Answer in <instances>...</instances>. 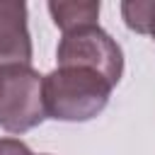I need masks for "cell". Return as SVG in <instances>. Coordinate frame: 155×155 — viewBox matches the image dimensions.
<instances>
[{
  "label": "cell",
  "instance_id": "obj_1",
  "mask_svg": "<svg viewBox=\"0 0 155 155\" xmlns=\"http://www.w3.org/2000/svg\"><path fill=\"white\" fill-rule=\"evenodd\" d=\"M111 85L94 70L58 65L44 75L41 94L46 116L56 121H90L111 97Z\"/></svg>",
  "mask_w": 155,
  "mask_h": 155
},
{
  "label": "cell",
  "instance_id": "obj_6",
  "mask_svg": "<svg viewBox=\"0 0 155 155\" xmlns=\"http://www.w3.org/2000/svg\"><path fill=\"white\" fill-rule=\"evenodd\" d=\"M121 15L131 31L150 34L153 19H155V0H124Z\"/></svg>",
  "mask_w": 155,
  "mask_h": 155
},
{
  "label": "cell",
  "instance_id": "obj_5",
  "mask_svg": "<svg viewBox=\"0 0 155 155\" xmlns=\"http://www.w3.org/2000/svg\"><path fill=\"white\" fill-rule=\"evenodd\" d=\"M46 7L51 12L56 27L63 34H68L73 29H80V27L99 24L97 22V17H99V2L97 0H78V2H56V0H51Z\"/></svg>",
  "mask_w": 155,
  "mask_h": 155
},
{
  "label": "cell",
  "instance_id": "obj_4",
  "mask_svg": "<svg viewBox=\"0 0 155 155\" xmlns=\"http://www.w3.org/2000/svg\"><path fill=\"white\" fill-rule=\"evenodd\" d=\"M17 65H31L27 5L22 0H0V70Z\"/></svg>",
  "mask_w": 155,
  "mask_h": 155
},
{
  "label": "cell",
  "instance_id": "obj_2",
  "mask_svg": "<svg viewBox=\"0 0 155 155\" xmlns=\"http://www.w3.org/2000/svg\"><path fill=\"white\" fill-rule=\"evenodd\" d=\"M41 82L44 75H39L31 65L0 70V128L24 133L46 119Z\"/></svg>",
  "mask_w": 155,
  "mask_h": 155
},
{
  "label": "cell",
  "instance_id": "obj_7",
  "mask_svg": "<svg viewBox=\"0 0 155 155\" xmlns=\"http://www.w3.org/2000/svg\"><path fill=\"white\" fill-rule=\"evenodd\" d=\"M0 155H34L19 138H0Z\"/></svg>",
  "mask_w": 155,
  "mask_h": 155
},
{
  "label": "cell",
  "instance_id": "obj_8",
  "mask_svg": "<svg viewBox=\"0 0 155 155\" xmlns=\"http://www.w3.org/2000/svg\"><path fill=\"white\" fill-rule=\"evenodd\" d=\"M150 36L155 39V19H153V29H150Z\"/></svg>",
  "mask_w": 155,
  "mask_h": 155
},
{
  "label": "cell",
  "instance_id": "obj_3",
  "mask_svg": "<svg viewBox=\"0 0 155 155\" xmlns=\"http://www.w3.org/2000/svg\"><path fill=\"white\" fill-rule=\"evenodd\" d=\"M58 65H73V68H87L99 73L111 87L119 85L124 75V53L121 46L99 27H80L68 34H63L58 51H56Z\"/></svg>",
  "mask_w": 155,
  "mask_h": 155
}]
</instances>
